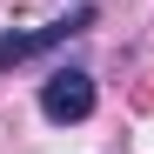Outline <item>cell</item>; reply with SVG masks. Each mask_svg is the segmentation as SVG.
<instances>
[{
	"instance_id": "6da1fadb",
	"label": "cell",
	"mask_w": 154,
	"mask_h": 154,
	"mask_svg": "<svg viewBox=\"0 0 154 154\" xmlns=\"http://www.w3.org/2000/svg\"><path fill=\"white\" fill-rule=\"evenodd\" d=\"M87 27H94V7H74V14L47 20L34 34H0V74L20 67V60H34V54H47V47H60V40H74V34H87Z\"/></svg>"
},
{
	"instance_id": "7a4b0ae2",
	"label": "cell",
	"mask_w": 154,
	"mask_h": 154,
	"mask_svg": "<svg viewBox=\"0 0 154 154\" xmlns=\"http://www.w3.org/2000/svg\"><path fill=\"white\" fill-rule=\"evenodd\" d=\"M40 114L47 121H87L94 114V74L87 67H54V74H47V81H40Z\"/></svg>"
}]
</instances>
